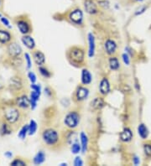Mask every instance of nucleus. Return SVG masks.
I'll use <instances>...</instances> for the list:
<instances>
[{
    "mask_svg": "<svg viewBox=\"0 0 151 166\" xmlns=\"http://www.w3.org/2000/svg\"><path fill=\"white\" fill-rule=\"evenodd\" d=\"M14 106H9L6 107L4 110V123H7L10 126L15 124L20 119V111Z\"/></svg>",
    "mask_w": 151,
    "mask_h": 166,
    "instance_id": "obj_1",
    "label": "nucleus"
},
{
    "mask_svg": "<svg viewBox=\"0 0 151 166\" xmlns=\"http://www.w3.org/2000/svg\"><path fill=\"white\" fill-rule=\"evenodd\" d=\"M67 57L70 61L75 65H81L85 60V52L81 47H72L67 52Z\"/></svg>",
    "mask_w": 151,
    "mask_h": 166,
    "instance_id": "obj_2",
    "label": "nucleus"
},
{
    "mask_svg": "<svg viewBox=\"0 0 151 166\" xmlns=\"http://www.w3.org/2000/svg\"><path fill=\"white\" fill-rule=\"evenodd\" d=\"M42 139L48 146L56 144L59 141V134L57 131L53 128H47L42 133Z\"/></svg>",
    "mask_w": 151,
    "mask_h": 166,
    "instance_id": "obj_3",
    "label": "nucleus"
},
{
    "mask_svg": "<svg viewBox=\"0 0 151 166\" xmlns=\"http://www.w3.org/2000/svg\"><path fill=\"white\" fill-rule=\"evenodd\" d=\"M16 25L18 27L19 30L22 35H29L32 32V27L30 22L27 18H21L18 17V19L16 20Z\"/></svg>",
    "mask_w": 151,
    "mask_h": 166,
    "instance_id": "obj_4",
    "label": "nucleus"
},
{
    "mask_svg": "<svg viewBox=\"0 0 151 166\" xmlns=\"http://www.w3.org/2000/svg\"><path fill=\"white\" fill-rule=\"evenodd\" d=\"M64 123L69 128H75L80 123V115L77 112H70L65 118Z\"/></svg>",
    "mask_w": 151,
    "mask_h": 166,
    "instance_id": "obj_5",
    "label": "nucleus"
},
{
    "mask_svg": "<svg viewBox=\"0 0 151 166\" xmlns=\"http://www.w3.org/2000/svg\"><path fill=\"white\" fill-rule=\"evenodd\" d=\"M7 54L9 58H17L22 54V49L16 42H10L7 47Z\"/></svg>",
    "mask_w": 151,
    "mask_h": 166,
    "instance_id": "obj_6",
    "label": "nucleus"
},
{
    "mask_svg": "<svg viewBox=\"0 0 151 166\" xmlns=\"http://www.w3.org/2000/svg\"><path fill=\"white\" fill-rule=\"evenodd\" d=\"M69 19L72 23L76 25H81L83 20V13L79 9L72 10L69 14Z\"/></svg>",
    "mask_w": 151,
    "mask_h": 166,
    "instance_id": "obj_7",
    "label": "nucleus"
},
{
    "mask_svg": "<svg viewBox=\"0 0 151 166\" xmlns=\"http://www.w3.org/2000/svg\"><path fill=\"white\" fill-rule=\"evenodd\" d=\"M9 87L10 88L11 91L13 92H19L20 91L23 87V81L20 77L15 76L14 77H12L9 83Z\"/></svg>",
    "mask_w": 151,
    "mask_h": 166,
    "instance_id": "obj_8",
    "label": "nucleus"
},
{
    "mask_svg": "<svg viewBox=\"0 0 151 166\" xmlns=\"http://www.w3.org/2000/svg\"><path fill=\"white\" fill-rule=\"evenodd\" d=\"M15 104L16 106L20 108L27 109L30 107V100L26 95H21L16 98Z\"/></svg>",
    "mask_w": 151,
    "mask_h": 166,
    "instance_id": "obj_9",
    "label": "nucleus"
},
{
    "mask_svg": "<svg viewBox=\"0 0 151 166\" xmlns=\"http://www.w3.org/2000/svg\"><path fill=\"white\" fill-rule=\"evenodd\" d=\"M84 8H85V10L87 11V13L91 14H97L98 11V6L92 0H86L84 3Z\"/></svg>",
    "mask_w": 151,
    "mask_h": 166,
    "instance_id": "obj_10",
    "label": "nucleus"
},
{
    "mask_svg": "<svg viewBox=\"0 0 151 166\" xmlns=\"http://www.w3.org/2000/svg\"><path fill=\"white\" fill-rule=\"evenodd\" d=\"M89 90L85 87H79L76 92V98L79 102H82L88 97Z\"/></svg>",
    "mask_w": 151,
    "mask_h": 166,
    "instance_id": "obj_11",
    "label": "nucleus"
},
{
    "mask_svg": "<svg viewBox=\"0 0 151 166\" xmlns=\"http://www.w3.org/2000/svg\"><path fill=\"white\" fill-rule=\"evenodd\" d=\"M33 58L37 66H41L46 63V56L40 51H35L33 53Z\"/></svg>",
    "mask_w": 151,
    "mask_h": 166,
    "instance_id": "obj_12",
    "label": "nucleus"
},
{
    "mask_svg": "<svg viewBox=\"0 0 151 166\" xmlns=\"http://www.w3.org/2000/svg\"><path fill=\"white\" fill-rule=\"evenodd\" d=\"M104 48L108 55H113L117 51V44L113 40H107L104 44Z\"/></svg>",
    "mask_w": 151,
    "mask_h": 166,
    "instance_id": "obj_13",
    "label": "nucleus"
},
{
    "mask_svg": "<svg viewBox=\"0 0 151 166\" xmlns=\"http://www.w3.org/2000/svg\"><path fill=\"white\" fill-rule=\"evenodd\" d=\"M99 90H100L101 94H103V95H107V94L109 93L110 83L106 77L103 78V80L101 81L100 86H99Z\"/></svg>",
    "mask_w": 151,
    "mask_h": 166,
    "instance_id": "obj_14",
    "label": "nucleus"
},
{
    "mask_svg": "<svg viewBox=\"0 0 151 166\" xmlns=\"http://www.w3.org/2000/svg\"><path fill=\"white\" fill-rule=\"evenodd\" d=\"M21 40L23 42V44L28 49H30V50H34L35 49V42L34 39L30 35H24V36L22 37Z\"/></svg>",
    "mask_w": 151,
    "mask_h": 166,
    "instance_id": "obj_15",
    "label": "nucleus"
},
{
    "mask_svg": "<svg viewBox=\"0 0 151 166\" xmlns=\"http://www.w3.org/2000/svg\"><path fill=\"white\" fill-rule=\"evenodd\" d=\"M132 139H133V133L129 128H126L121 132V134H120L121 141H123L124 143H128V142H130Z\"/></svg>",
    "mask_w": 151,
    "mask_h": 166,
    "instance_id": "obj_16",
    "label": "nucleus"
},
{
    "mask_svg": "<svg viewBox=\"0 0 151 166\" xmlns=\"http://www.w3.org/2000/svg\"><path fill=\"white\" fill-rule=\"evenodd\" d=\"M12 40V35L9 32L6 30H0V43L1 44H8Z\"/></svg>",
    "mask_w": 151,
    "mask_h": 166,
    "instance_id": "obj_17",
    "label": "nucleus"
},
{
    "mask_svg": "<svg viewBox=\"0 0 151 166\" xmlns=\"http://www.w3.org/2000/svg\"><path fill=\"white\" fill-rule=\"evenodd\" d=\"M88 43H89V49H88V56L92 58L95 54V38L92 33L88 34Z\"/></svg>",
    "mask_w": 151,
    "mask_h": 166,
    "instance_id": "obj_18",
    "label": "nucleus"
},
{
    "mask_svg": "<svg viewBox=\"0 0 151 166\" xmlns=\"http://www.w3.org/2000/svg\"><path fill=\"white\" fill-rule=\"evenodd\" d=\"M92 74L90 73L87 69H83L82 71V83L83 85H89L92 82Z\"/></svg>",
    "mask_w": 151,
    "mask_h": 166,
    "instance_id": "obj_19",
    "label": "nucleus"
},
{
    "mask_svg": "<svg viewBox=\"0 0 151 166\" xmlns=\"http://www.w3.org/2000/svg\"><path fill=\"white\" fill-rule=\"evenodd\" d=\"M104 106V101L102 97H96L91 102V108L93 110H99Z\"/></svg>",
    "mask_w": 151,
    "mask_h": 166,
    "instance_id": "obj_20",
    "label": "nucleus"
},
{
    "mask_svg": "<svg viewBox=\"0 0 151 166\" xmlns=\"http://www.w3.org/2000/svg\"><path fill=\"white\" fill-rule=\"evenodd\" d=\"M40 97V92H37L35 91H33L30 92V107L32 109L35 108L36 107L37 102L39 101Z\"/></svg>",
    "mask_w": 151,
    "mask_h": 166,
    "instance_id": "obj_21",
    "label": "nucleus"
},
{
    "mask_svg": "<svg viewBox=\"0 0 151 166\" xmlns=\"http://www.w3.org/2000/svg\"><path fill=\"white\" fill-rule=\"evenodd\" d=\"M138 134L142 139H146L149 136V130L144 123H140L138 127Z\"/></svg>",
    "mask_w": 151,
    "mask_h": 166,
    "instance_id": "obj_22",
    "label": "nucleus"
},
{
    "mask_svg": "<svg viewBox=\"0 0 151 166\" xmlns=\"http://www.w3.org/2000/svg\"><path fill=\"white\" fill-rule=\"evenodd\" d=\"M46 160V154L43 151H40L36 154V155L35 156L33 162L35 165H41L42 163H44V161Z\"/></svg>",
    "mask_w": 151,
    "mask_h": 166,
    "instance_id": "obj_23",
    "label": "nucleus"
},
{
    "mask_svg": "<svg viewBox=\"0 0 151 166\" xmlns=\"http://www.w3.org/2000/svg\"><path fill=\"white\" fill-rule=\"evenodd\" d=\"M80 139H81V142H82V153H85L87 149V145H88V139L87 136L85 133H81L80 134Z\"/></svg>",
    "mask_w": 151,
    "mask_h": 166,
    "instance_id": "obj_24",
    "label": "nucleus"
},
{
    "mask_svg": "<svg viewBox=\"0 0 151 166\" xmlns=\"http://www.w3.org/2000/svg\"><path fill=\"white\" fill-rule=\"evenodd\" d=\"M109 66L111 70H113V71H117L118 69H119L120 67V63L118 59L115 56H112L109 59Z\"/></svg>",
    "mask_w": 151,
    "mask_h": 166,
    "instance_id": "obj_25",
    "label": "nucleus"
},
{
    "mask_svg": "<svg viewBox=\"0 0 151 166\" xmlns=\"http://www.w3.org/2000/svg\"><path fill=\"white\" fill-rule=\"evenodd\" d=\"M27 134H29V125H24L22 127V128L20 129V131L19 132V134L18 136L21 139H25L26 138Z\"/></svg>",
    "mask_w": 151,
    "mask_h": 166,
    "instance_id": "obj_26",
    "label": "nucleus"
},
{
    "mask_svg": "<svg viewBox=\"0 0 151 166\" xmlns=\"http://www.w3.org/2000/svg\"><path fill=\"white\" fill-rule=\"evenodd\" d=\"M37 130V123L35 120H30L29 124V134L33 135L35 134Z\"/></svg>",
    "mask_w": 151,
    "mask_h": 166,
    "instance_id": "obj_27",
    "label": "nucleus"
},
{
    "mask_svg": "<svg viewBox=\"0 0 151 166\" xmlns=\"http://www.w3.org/2000/svg\"><path fill=\"white\" fill-rule=\"evenodd\" d=\"M39 71H40V75H41L42 77H44L50 78L51 77V74L49 71V70H48L47 68L42 66L39 67Z\"/></svg>",
    "mask_w": 151,
    "mask_h": 166,
    "instance_id": "obj_28",
    "label": "nucleus"
},
{
    "mask_svg": "<svg viewBox=\"0 0 151 166\" xmlns=\"http://www.w3.org/2000/svg\"><path fill=\"white\" fill-rule=\"evenodd\" d=\"M10 165L13 166H23V165H26L27 163L25 160H23L22 159L16 158L14 160H13L11 162Z\"/></svg>",
    "mask_w": 151,
    "mask_h": 166,
    "instance_id": "obj_29",
    "label": "nucleus"
},
{
    "mask_svg": "<svg viewBox=\"0 0 151 166\" xmlns=\"http://www.w3.org/2000/svg\"><path fill=\"white\" fill-rule=\"evenodd\" d=\"M81 149H82V146L80 145L77 142L75 143V144H73L72 147V152L73 154H78L79 152L81 151Z\"/></svg>",
    "mask_w": 151,
    "mask_h": 166,
    "instance_id": "obj_30",
    "label": "nucleus"
},
{
    "mask_svg": "<svg viewBox=\"0 0 151 166\" xmlns=\"http://www.w3.org/2000/svg\"><path fill=\"white\" fill-rule=\"evenodd\" d=\"M144 152L146 156L151 157V144H144Z\"/></svg>",
    "mask_w": 151,
    "mask_h": 166,
    "instance_id": "obj_31",
    "label": "nucleus"
},
{
    "mask_svg": "<svg viewBox=\"0 0 151 166\" xmlns=\"http://www.w3.org/2000/svg\"><path fill=\"white\" fill-rule=\"evenodd\" d=\"M25 61H26V65H27V69H30L31 67V59H30V56L28 54V53H25Z\"/></svg>",
    "mask_w": 151,
    "mask_h": 166,
    "instance_id": "obj_32",
    "label": "nucleus"
},
{
    "mask_svg": "<svg viewBox=\"0 0 151 166\" xmlns=\"http://www.w3.org/2000/svg\"><path fill=\"white\" fill-rule=\"evenodd\" d=\"M122 58H123V61H124V62L125 65L129 66V65L130 64V58H129V55H128L127 53H124V54H123V56H122Z\"/></svg>",
    "mask_w": 151,
    "mask_h": 166,
    "instance_id": "obj_33",
    "label": "nucleus"
},
{
    "mask_svg": "<svg viewBox=\"0 0 151 166\" xmlns=\"http://www.w3.org/2000/svg\"><path fill=\"white\" fill-rule=\"evenodd\" d=\"M28 77H29V79H30V81L31 82V83H35V82H36V76H35V74L34 72H32V71H30V72H29V74H28Z\"/></svg>",
    "mask_w": 151,
    "mask_h": 166,
    "instance_id": "obj_34",
    "label": "nucleus"
},
{
    "mask_svg": "<svg viewBox=\"0 0 151 166\" xmlns=\"http://www.w3.org/2000/svg\"><path fill=\"white\" fill-rule=\"evenodd\" d=\"M30 87L33 91H35L37 92H40V93H41V88H40V86H39V85H36V84H35V83H32V85L30 86Z\"/></svg>",
    "mask_w": 151,
    "mask_h": 166,
    "instance_id": "obj_35",
    "label": "nucleus"
},
{
    "mask_svg": "<svg viewBox=\"0 0 151 166\" xmlns=\"http://www.w3.org/2000/svg\"><path fill=\"white\" fill-rule=\"evenodd\" d=\"M1 19V22L4 24V25H5L6 27H8V28H11L10 26V23H9V19L5 18V17H2V18H0Z\"/></svg>",
    "mask_w": 151,
    "mask_h": 166,
    "instance_id": "obj_36",
    "label": "nucleus"
},
{
    "mask_svg": "<svg viewBox=\"0 0 151 166\" xmlns=\"http://www.w3.org/2000/svg\"><path fill=\"white\" fill-rule=\"evenodd\" d=\"M71 134L72 135V138H76L77 137V134H75L74 132H72L71 133ZM72 137H70V136H68V143H72V144H75V143H77V139H71Z\"/></svg>",
    "mask_w": 151,
    "mask_h": 166,
    "instance_id": "obj_37",
    "label": "nucleus"
},
{
    "mask_svg": "<svg viewBox=\"0 0 151 166\" xmlns=\"http://www.w3.org/2000/svg\"><path fill=\"white\" fill-rule=\"evenodd\" d=\"M83 165V162L82 160V159L80 157H77L74 160V165L76 166H79V165Z\"/></svg>",
    "mask_w": 151,
    "mask_h": 166,
    "instance_id": "obj_38",
    "label": "nucleus"
},
{
    "mask_svg": "<svg viewBox=\"0 0 151 166\" xmlns=\"http://www.w3.org/2000/svg\"><path fill=\"white\" fill-rule=\"evenodd\" d=\"M146 9H147V8H146L145 6H144V7H141L140 9H138V10H137V12L135 13V15H139V14H143V13H144V12L146 10Z\"/></svg>",
    "mask_w": 151,
    "mask_h": 166,
    "instance_id": "obj_39",
    "label": "nucleus"
},
{
    "mask_svg": "<svg viewBox=\"0 0 151 166\" xmlns=\"http://www.w3.org/2000/svg\"><path fill=\"white\" fill-rule=\"evenodd\" d=\"M133 162H134V164L135 165H138L139 164V159L137 156H135V157L133 159Z\"/></svg>",
    "mask_w": 151,
    "mask_h": 166,
    "instance_id": "obj_40",
    "label": "nucleus"
},
{
    "mask_svg": "<svg viewBox=\"0 0 151 166\" xmlns=\"http://www.w3.org/2000/svg\"><path fill=\"white\" fill-rule=\"evenodd\" d=\"M5 155L8 156V157H9V158H10V157H12V154H11L10 153H9V152H8V153H6Z\"/></svg>",
    "mask_w": 151,
    "mask_h": 166,
    "instance_id": "obj_41",
    "label": "nucleus"
},
{
    "mask_svg": "<svg viewBox=\"0 0 151 166\" xmlns=\"http://www.w3.org/2000/svg\"><path fill=\"white\" fill-rule=\"evenodd\" d=\"M2 5V0H0V7Z\"/></svg>",
    "mask_w": 151,
    "mask_h": 166,
    "instance_id": "obj_42",
    "label": "nucleus"
},
{
    "mask_svg": "<svg viewBox=\"0 0 151 166\" xmlns=\"http://www.w3.org/2000/svg\"><path fill=\"white\" fill-rule=\"evenodd\" d=\"M2 88V84H1V83H0V89Z\"/></svg>",
    "mask_w": 151,
    "mask_h": 166,
    "instance_id": "obj_43",
    "label": "nucleus"
},
{
    "mask_svg": "<svg viewBox=\"0 0 151 166\" xmlns=\"http://www.w3.org/2000/svg\"><path fill=\"white\" fill-rule=\"evenodd\" d=\"M136 1H139V2H141V1H143V0H136Z\"/></svg>",
    "mask_w": 151,
    "mask_h": 166,
    "instance_id": "obj_44",
    "label": "nucleus"
},
{
    "mask_svg": "<svg viewBox=\"0 0 151 166\" xmlns=\"http://www.w3.org/2000/svg\"><path fill=\"white\" fill-rule=\"evenodd\" d=\"M0 18H2V14H0Z\"/></svg>",
    "mask_w": 151,
    "mask_h": 166,
    "instance_id": "obj_45",
    "label": "nucleus"
}]
</instances>
